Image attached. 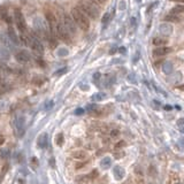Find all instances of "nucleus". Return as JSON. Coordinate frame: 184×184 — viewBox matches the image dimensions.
I'll use <instances>...</instances> for the list:
<instances>
[{"mask_svg":"<svg viewBox=\"0 0 184 184\" xmlns=\"http://www.w3.org/2000/svg\"><path fill=\"white\" fill-rule=\"evenodd\" d=\"M88 156V153L85 151H75L73 153V158L77 160H84Z\"/></svg>","mask_w":184,"mask_h":184,"instance_id":"nucleus-14","label":"nucleus"},{"mask_svg":"<svg viewBox=\"0 0 184 184\" xmlns=\"http://www.w3.org/2000/svg\"><path fill=\"white\" fill-rule=\"evenodd\" d=\"M66 71H67V68H62V69H60V71H57V73L54 74L55 76H59V75H62V74H65Z\"/></svg>","mask_w":184,"mask_h":184,"instance_id":"nucleus-30","label":"nucleus"},{"mask_svg":"<svg viewBox=\"0 0 184 184\" xmlns=\"http://www.w3.org/2000/svg\"><path fill=\"white\" fill-rule=\"evenodd\" d=\"M55 143L59 145V146H61L62 144H63V135L62 134H59L57 136V139H55Z\"/></svg>","mask_w":184,"mask_h":184,"instance_id":"nucleus-21","label":"nucleus"},{"mask_svg":"<svg viewBox=\"0 0 184 184\" xmlns=\"http://www.w3.org/2000/svg\"><path fill=\"white\" fill-rule=\"evenodd\" d=\"M37 143H38V146L41 147V148H45V147L47 146V135H46V134H43V135L39 136Z\"/></svg>","mask_w":184,"mask_h":184,"instance_id":"nucleus-12","label":"nucleus"},{"mask_svg":"<svg viewBox=\"0 0 184 184\" xmlns=\"http://www.w3.org/2000/svg\"><path fill=\"white\" fill-rule=\"evenodd\" d=\"M8 156H9V150L8 148H2V151H1V158L6 159Z\"/></svg>","mask_w":184,"mask_h":184,"instance_id":"nucleus-22","label":"nucleus"},{"mask_svg":"<svg viewBox=\"0 0 184 184\" xmlns=\"http://www.w3.org/2000/svg\"><path fill=\"white\" fill-rule=\"evenodd\" d=\"M97 176H98V172H97V170H93V172H92L90 175H89V178H91V180H92V178H96Z\"/></svg>","mask_w":184,"mask_h":184,"instance_id":"nucleus-27","label":"nucleus"},{"mask_svg":"<svg viewBox=\"0 0 184 184\" xmlns=\"http://www.w3.org/2000/svg\"><path fill=\"white\" fill-rule=\"evenodd\" d=\"M15 59H16V61L22 62V63H25V62H28V61L31 60V55L29 54L28 51L22 49V51H19V52L15 54Z\"/></svg>","mask_w":184,"mask_h":184,"instance_id":"nucleus-9","label":"nucleus"},{"mask_svg":"<svg viewBox=\"0 0 184 184\" xmlns=\"http://www.w3.org/2000/svg\"><path fill=\"white\" fill-rule=\"evenodd\" d=\"M114 174H115V178L116 180H122L123 178V175H124V170H123L121 167H118L114 169Z\"/></svg>","mask_w":184,"mask_h":184,"instance_id":"nucleus-17","label":"nucleus"},{"mask_svg":"<svg viewBox=\"0 0 184 184\" xmlns=\"http://www.w3.org/2000/svg\"><path fill=\"white\" fill-rule=\"evenodd\" d=\"M123 146H126V142H124V140H120L119 143L115 144V148H116V150H119V148H122Z\"/></svg>","mask_w":184,"mask_h":184,"instance_id":"nucleus-24","label":"nucleus"},{"mask_svg":"<svg viewBox=\"0 0 184 184\" xmlns=\"http://www.w3.org/2000/svg\"><path fill=\"white\" fill-rule=\"evenodd\" d=\"M170 13L175 14V15H180V14L184 13V6L183 5H177V6H175V7H173L170 9Z\"/></svg>","mask_w":184,"mask_h":184,"instance_id":"nucleus-15","label":"nucleus"},{"mask_svg":"<svg viewBox=\"0 0 184 184\" xmlns=\"http://www.w3.org/2000/svg\"><path fill=\"white\" fill-rule=\"evenodd\" d=\"M7 32H8V37H9V39H11V41H12V43H14L15 45H19V44H20L19 37H17V35L15 33V30H14V28H13L12 25H9V27H8Z\"/></svg>","mask_w":184,"mask_h":184,"instance_id":"nucleus-11","label":"nucleus"},{"mask_svg":"<svg viewBox=\"0 0 184 184\" xmlns=\"http://www.w3.org/2000/svg\"><path fill=\"white\" fill-rule=\"evenodd\" d=\"M120 135V131L118 130V129H114V130H112L110 131V136L114 138V137H118V136Z\"/></svg>","mask_w":184,"mask_h":184,"instance_id":"nucleus-26","label":"nucleus"},{"mask_svg":"<svg viewBox=\"0 0 184 184\" xmlns=\"http://www.w3.org/2000/svg\"><path fill=\"white\" fill-rule=\"evenodd\" d=\"M0 81H1V77H0Z\"/></svg>","mask_w":184,"mask_h":184,"instance_id":"nucleus-38","label":"nucleus"},{"mask_svg":"<svg viewBox=\"0 0 184 184\" xmlns=\"http://www.w3.org/2000/svg\"><path fill=\"white\" fill-rule=\"evenodd\" d=\"M70 15L74 19V21H75V23H76L78 28L82 29L83 31H89V29H90V20L78 7H74L71 9Z\"/></svg>","mask_w":184,"mask_h":184,"instance_id":"nucleus-1","label":"nucleus"},{"mask_svg":"<svg viewBox=\"0 0 184 184\" xmlns=\"http://www.w3.org/2000/svg\"><path fill=\"white\" fill-rule=\"evenodd\" d=\"M167 39L166 38H162V37H156V38H153L152 39V43H153V45H156V46H165L167 44Z\"/></svg>","mask_w":184,"mask_h":184,"instance_id":"nucleus-13","label":"nucleus"},{"mask_svg":"<svg viewBox=\"0 0 184 184\" xmlns=\"http://www.w3.org/2000/svg\"><path fill=\"white\" fill-rule=\"evenodd\" d=\"M63 24L67 28V30L70 32V35H76L77 33V25L75 23L74 19L69 14H63Z\"/></svg>","mask_w":184,"mask_h":184,"instance_id":"nucleus-5","label":"nucleus"},{"mask_svg":"<svg viewBox=\"0 0 184 184\" xmlns=\"http://www.w3.org/2000/svg\"><path fill=\"white\" fill-rule=\"evenodd\" d=\"M170 1H174V2H178V4H184V0H170Z\"/></svg>","mask_w":184,"mask_h":184,"instance_id":"nucleus-34","label":"nucleus"},{"mask_svg":"<svg viewBox=\"0 0 184 184\" xmlns=\"http://www.w3.org/2000/svg\"><path fill=\"white\" fill-rule=\"evenodd\" d=\"M14 21L16 24L17 29L21 33H28V27H27V22L23 16V13L21 12L20 8L14 9Z\"/></svg>","mask_w":184,"mask_h":184,"instance_id":"nucleus-3","label":"nucleus"},{"mask_svg":"<svg viewBox=\"0 0 184 184\" xmlns=\"http://www.w3.org/2000/svg\"><path fill=\"white\" fill-rule=\"evenodd\" d=\"M112 165V160H110V158H104L101 161V166L102 168H108Z\"/></svg>","mask_w":184,"mask_h":184,"instance_id":"nucleus-20","label":"nucleus"},{"mask_svg":"<svg viewBox=\"0 0 184 184\" xmlns=\"http://www.w3.org/2000/svg\"><path fill=\"white\" fill-rule=\"evenodd\" d=\"M24 118L23 116H19V118H16L15 119V121H14V126H15V132H16V135L19 136V137H21V136H23V134H24Z\"/></svg>","mask_w":184,"mask_h":184,"instance_id":"nucleus-8","label":"nucleus"},{"mask_svg":"<svg viewBox=\"0 0 184 184\" xmlns=\"http://www.w3.org/2000/svg\"><path fill=\"white\" fill-rule=\"evenodd\" d=\"M86 162H78V164H76V166H75V168L76 169H81V168H83L84 166H85Z\"/></svg>","mask_w":184,"mask_h":184,"instance_id":"nucleus-29","label":"nucleus"},{"mask_svg":"<svg viewBox=\"0 0 184 184\" xmlns=\"http://www.w3.org/2000/svg\"><path fill=\"white\" fill-rule=\"evenodd\" d=\"M4 142H5L4 136H2V135H0V145H1V144H4Z\"/></svg>","mask_w":184,"mask_h":184,"instance_id":"nucleus-32","label":"nucleus"},{"mask_svg":"<svg viewBox=\"0 0 184 184\" xmlns=\"http://www.w3.org/2000/svg\"><path fill=\"white\" fill-rule=\"evenodd\" d=\"M9 58V53L8 51L2 47V46H0V60H7Z\"/></svg>","mask_w":184,"mask_h":184,"instance_id":"nucleus-18","label":"nucleus"},{"mask_svg":"<svg viewBox=\"0 0 184 184\" xmlns=\"http://www.w3.org/2000/svg\"><path fill=\"white\" fill-rule=\"evenodd\" d=\"M45 15L47 23H49V32H51V35H53V36H57L55 35V28H57V23H58L57 16L51 11H45Z\"/></svg>","mask_w":184,"mask_h":184,"instance_id":"nucleus-6","label":"nucleus"},{"mask_svg":"<svg viewBox=\"0 0 184 184\" xmlns=\"http://www.w3.org/2000/svg\"><path fill=\"white\" fill-rule=\"evenodd\" d=\"M55 35H57V37H59L61 41L67 43V44H70V43H71V35H70V32L65 27L63 22H58L57 23Z\"/></svg>","mask_w":184,"mask_h":184,"instance_id":"nucleus-4","label":"nucleus"},{"mask_svg":"<svg viewBox=\"0 0 184 184\" xmlns=\"http://www.w3.org/2000/svg\"><path fill=\"white\" fill-rule=\"evenodd\" d=\"M89 1L93 2L94 5H104L107 1V0H89Z\"/></svg>","mask_w":184,"mask_h":184,"instance_id":"nucleus-25","label":"nucleus"},{"mask_svg":"<svg viewBox=\"0 0 184 184\" xmlns=\"http://www.w3.org/2000/svg\"><path fill=\"white\" fill-rule=\"evenodd\" d=\"M82 113H83V109H81V108L76 110V114H82Z\"/></svg>","mask_w":184,"mask_h":184,"instance_id":"nucleus-35","label":"nucleus"},{"mask_svg":"<svg viewBox=\"0 0 184 184\" xmlns=\"http://www.w3.org/2000/svg\"><path fill=\"white\" fill-rule=\"evenodd\" d=\"M178 89H180V90H184V84H183V85H182V86H180Z\"/></svg>","mask_w":184,"mask_h":184,"instance_id":"nucleus-36","label":"nucleus"},{"mask_svg":"<svg viewBox=\"0 0 184 184\" xmlns=\"http://www.w3.org/2000/svg\"><path fill=\"white\" fill-rule=\"evenodd\" d=\"M167 184H170V181H169V182H168V183Z\"/></svg>","mask_w":184,"mask_h":184,"instance_id":"nucleus-37","label":"nucleus"},{"mask_svg":"<svg viewBox=\"0 0 184 184\" xmlns=\"http://www.w3.org/2000/svg\"><path fill=\"white\" fill-rule=\"evenodd\" d=\"M31 162H32V167L35 168V169H36L37 166H38V161H37L36 158H32V159H31Z\"/></svg>","mask_w":184,"mask_h":184,"instance_id":"nucleus-31","label":"nucleus"},{"mask_svg":"<svg viewBox=\"0 0 184 184\" xmlns=\"http://www.w3.org/2000/svg\"><path fill=\"white\" fill-rule=\"evenodd\" d=\"M109 19H110V15L108 14V13H106L105 15H104V17H102V24H107L108 23V21H109Z\"/></svg>","mask_w":184,"mask_h":184,"instance_id":"nucleus-23","label":"nucleus"},{"mask_svg":"<svg viewBox=\"0 0 184 184\" xmlns=\"http://www.w3.org/2000/svg\"><path fill=\"white\" fill-rule=\"evenodd\" d=\"M165 21H168V22H172V23H177V22H180V17L178 15H175V14H169L167 16L165 17Z\"/></svg>","mask_w":184,"mask_h":184,"instance_id":"nucleus-16","label":"nucleus"},{"mask_svg":"<svg viewBox=\"0 0 184 184\" xmlns=\"http://www.w3.org/2000/svg\"><path fill=\"white\" fill-rule=\"evenodd\" d=\"M29 41H30V45L29 46H31V49H32L36 53L43 54V52H44V46L41 44V41H39V38H37L36 36L31 35V36H29Z\"/></svg>","mask_w":184,"mask_h":184,"instance_id":"nucleus-7","label":"nucleus"},{"mask_svg":"<svg viewBox=\"0 0 184 184\" xmlns=\"http://www.w3.org/2000/svg\"><path fill=\"white\" fill-rule=\"evenodd\" d=\"M5 21H6V23H7V24H12V22H13V19H12V15H8V16L6 17V19H5Z\"/></svg>","mask_w":184,"mask_h":184,"instance_id":"nucleus-28","label":"nucleus"},{"mask_svg":"<svg viewBox=\"0 0 184 184\" xmlns=\"http://www.w3.org/2000/svg\"><path fill=\"white\" fill-rule=\"evenodd\" d=\"M173 49L172 47H167V46H160V47H158V49H156L154 51H153V53H152V55L153 57H164V55H166V54L170 53Z\"/></svg>","mask_w":184,"mask_h":184,"instance_id":"nucleus-10","label":"nucleus"},{"mask_svg":"<svg viewBox=\"0 0 184 184\" xmlns=\"http://www.w3.org/2000/svg\"><path fill=\"white\" fill-rule=\"evenodd\" d=\"M8 16V13H7V8L5 6H1L0 7V17L5 21V19Z\"/></svg>","mask_w":184,"mask_h":184,"instance_id":"nucleus-19","label":"nucleus"},{"mask_svg":"<svg viewBox=\"0 0 184 184\" xmlns=\"http://www.w3.org/2000/svg\"><path fill=\"white\" fill-rule=\"evenodd\" d=\"M178 184H181V183H178Z\"/></svg>","mask_w":184,"mask_h":184,"instance_id":"nucleus-39","label":"nucleus"},{"mask_svg":"<svg viewBox=\"0 0 184 184\" xmlns=\"http://www.w3.org/2000/svg\"><path fill=\"white\" fill-rule=\"evenodd\" d=\"M77 7L85 14L86 16L90 17V19H93V20H97L99 14H100L99 9L94 6L93 2H91L89 0H79L77 4Z\"/></svg>","mask_w":184,"mask_h":184,"instance_id":"nucleus-2","label":"nucleus"},{"mask_svg":"<svg viewBox=\"0 0 184 184\" xmlns=\"http://www.w3.org/2000/svg\"><path fill=\"white\" fill-rule=\"evenodd\" d=\"M43 61V60H39V59H38V60H37V63H38V65H41V66H43V67H44V66H45V63H44V62H41Z\"/></svg>","mask_w":184,"mask_h":184,"instance_id":"nucleus-33","label":"nucleus"}]
</instances>
